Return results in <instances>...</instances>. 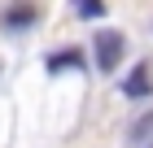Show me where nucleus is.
I'll return each instance as SVG.
<instances>
[{
  "label": "nucleus",
  "mask_w": 153,
  "mask_h": 148,
  "mask_svg": "<svg viewBox=\"0 0 153 148\" xmlns=\"http://www.w3.org/2000/svg\"><path fill=\"white\" fill-rule=\"evenodd\" d=\"M123 52H127V39L118 31H96V70L114 74V66L123 61Z\"/></svg>",
  "instance_id": "1"
},
{
  "label": "nucleus",
  "mask_w": 153,
  "mask_h": 148,
  "mask_svg": "<svg viewBox=\"0 0 153 148\" xmlns=\"http://www.w3.org/2000/svg\"><path fill=\"white\" fill-rule=\"evenodd\" d=\"M149 91H153V74H149V66H136L127 79H123V96H127V100H144Z\"/></svg>",
  "instance_id": "2"
},
{
  "label": "nucleus",
  "mask_w": 153,
  "mask_h": 148,
  "mask_svg": "<svg viewBox=\"0 0 153 148\" xmlns=\"http://www.w3.org/2000/svg\"><path fill=\"white\" fill-rule=\"evenodd\" d=\"M66 70H83V48H61L48 57V74H66Z\"/></svg>",
  "instance_id": "3"
},
{
  "label": "nucleus",
  "mask_w": 153,
  "mask_h": 148,
  "mask_svg": "<svg viewBox=\"0 0 153 148\" xmlns=\"http://www.w3.org/2000/svg\"><path fill=\"white\" fill-rule=\"evenodd\" d=\"M31 22H35V4H13L4 13V31H26Z\"/></svg>",
  "instance_id": "4"
},
{
  "label": "nucleus",
  "mask_w": 153,
  "mask_h": 148,
  "mask_svg": "<svg viewBox=\"0 0 153 148\" xmlns=\"http://www.w3.org/2000/svg\"><path fill=\"white\" fill-rule=\"evenodd\" d=\"M70 4H74V13H79V18H88V22L105 18V4H101V0H70Z\"/></svg>",
  "instance_id": "5"
},
{
  "label": "nucleus",
  "mask_w": 153,
  "mask_h": 148,
  "mask_svg": "<svg viewBox=\"0 0 153 148\" xmlns=\"http://www.w3.org/2000/svg\"><path fill=\"white\" fill-rule=\"evenodd\" d=\"M149 131H153V113H149V118H140V122H136V131H131V139H144V135H149Z\"/></svg>",
  "instance_id": "6"
}]
</instances>
